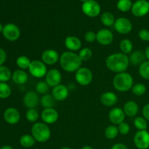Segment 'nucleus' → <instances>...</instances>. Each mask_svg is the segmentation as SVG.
<instances>
[{
    "label": "nucleus",
    "instance_id": "nucleus-4",
    "mask_svg": "<svg viewBox=\"0 0 149 149\" xmlns=\"http://www.w3.org/2000/svg\"><path fill=\"white\" fill-rule=\"evenodd\" d=\"M31 135L36 142L45 143L50 138L51 130L44 122H36L31 127Z\"/></svg>",
    "mask_w": 149,
    "mask_h": 149
},
{
    "label": "nucleus",
    "instance_id": "nucleus-1",
    "mask_svg": "<svg viewBox=\"0 0 149 149\" xmlns=\"http://www.w3.org/2000/svg\"><path fill=\"white\" fill-rule=\"evenodd\" d=\"M106 65L112 72L116 74L125 72L130 65L129 57L122 52L113 53L107 57Z\"/></svg>",
    "mask_w": 149,
    "mask_h": 149
},
{
    "label": "nucleus",
    "instance_id": "nucleus-14",
    "mask_svg": "<svg viewBox=\"0 0 149 149\" xmlns=\"http://www.w3.org/2000/svg\"><path fill=\"white\" fill-rule=\"evenodd\" d=\"M41 118L44 123L47 125H52L58 120L59 113L54 108L45 109L41 113Z\"/></svg>",
    "mask_w": 149,
    "mask_h": 149
},
{
    "label": "nucleus",
    "instance_id": "nucleus-38",
    "mask_svg": "<svg viewBox=\"0 0 149 149\" xmlns=\"http://www.w3.org/2000/svg\"><path fill=\"white\" fill-rule=\"evenodd\" d=\"M131 90H132V93L135 95L142 96L146 92V87L143 83H138L136 84H134Z\"/></svg>",
    "mask_w": 149,
    "mask_h": 149
},
{
    "label": "nucleus",
    "instance_id": "nucleus-37",
    "mask_svg": "<svg viewBox=\"0 0 149 149\" xmlns=\"http://www.w3.org/2000/svg\"><path fill=\"white\" fill-rule=\"evenodd\" d=\"M78 55L79 56L80 59L83 62V61H87L91 59L93 55V50L91 49H90L88 47H84L80 49Z\"/></svg>",
    "mask_w": 149,
    "mask_h": 149
},
{
    "label": "nucleus",
    "instance_id": "nucleus-2",
    "mask_svg": "<svg viewBox=\"0 0 149 149\" xmlns=\"http://www.w3.org/2000/svg\"><path fill=\"white\" fill-rule=\"evenodd\" d=\"M60 65L66 72H76L82 65V61L80 59L78 54L74 52H65L60 56Z\"/></svg>",
    "mask_w": 149,
    "mask_h": 149
},
{
    "label": "nucleus",
    "instance_id": "nucleus-26",
    "mask_svg": "<svg viewBox=\"0 0 149 149\" xmlns=\"http://www.w3.org/2000/svg\"><path fill=\"white\" fill-rule=\"evenodd\" d=\"M36 142V141H35L34 138L32 136V135H29V134L23 135L20 138V144L21 145V146L26 148H31L35 145Z\"/></svg>",
    "mask_w": 149,
    "mask_h": 149
},
{
    "label": "nucleus",
    "instance_id": "nucleus-36",
    "mask_svg": "<svg viewBox=\"0 0 149 149\" xmlns=\"http://www.w3.org/2000/svg\"><path fill=\"white\" fill-rule=\"evenodd\" d=\"M139 74L144 79L149 80V61H144L139 65Z\"/></svg>",
    "mask_w": 149,
    "mask_h": 149
},
{
    "label": "nucleus",
    "instance_id": "nucleus-21",
    "mask_svg": "<svg viewBox=\"0 0 149 149\" xmlns=\"http://www.w3.org/2000/svg\"><path fill=\"white\" fill-rule=\"evenodd\" d=\"M100 103L105 106L111 107L113 106L118 102V97L114 93L111 91H107L103 93L100 96Z\"/></svg>",
    "mask_w": 149,
    "mask_h": 149
},
{
    "label": "nucleus",
    "instance_id": "nucleus-20",
    "mask_svg": "<svg viewBox=\"0 0 149 149\" xmlns=\"http://www.w3.org/2000/svg\"><path fill=\"white\" fill-rule=\"evenodd\" d=\"M65 46L71 52L79 51L81 48V42L78 37L75 36H68L65 38Z\"/></svg>",
    "mask_w": 149,
    "mask_h": 149
},
{
    "label": "nucleus",
    "instance_id": "nucleus-48",
    "mask_svg": "<svg viewBox=\"0 0 149 149\" xmlns=\"http://www.w3.org/2000/svg\"><path fill=\"white\" fill-rule=\"evenodd\" d=\"M81 149H94V148H93L92 146H83Z\"/></svg>",
    "mask_w": 149,
    "mask_h": 149
},
{
    "label": "nucleus",
    "instance_id": "nucleus-17",
    "mask_svg": "<svg viewBox=\"0 0 149 149\" xmlns=\"http://www.w3.org/2000/svg\"><path fill=\"white\" fill-rule=\"evenodd\" d=\"M4 119L10 125H16L20 119V113L15 108H7L4 112Z\"/></svg>",
    "mask_w": 149,
    "mask_h": 149
},
{
    "label": "nucleus",
    "instance_id": "nucleus-43",
    "mask_svg": "<svg viewBox=\"0 0 149 149\" xmlns=\"http://www.w3.org/2000/svg\"><path fill=\"white\" fill-rule=\"evenodd\" d=\"M143 116L146 119L147 121H149V103H147L143 106L142 110Z\"/></svg>",
    "mask_w": 149,
    "mask_h": 149
},
{
    "label": "nucleus",
    "instance_id": "nucleus-49",
    "mask_svg": "<svg viewBox=\"0 0 149 149\" xmlns=\"http://www.w3.org/2000/svg\"><path fill=\"white\" fill-rule=\"evenodd\" d=\"M3 29H4V26H3L2 24H1V23H0V33H2Z\"/></svg>",
    "mask_w": 149,
    "mask_h": 149
},
{
    "label": "nucleus",
    "instance_id": "nucleus-13",
    "mask_svg": "<svg viewBox=\"0 0 149 149\" xmlns=\"http://www.w3.org/2000/svg\"><path fill=\"white\" fill-rule=\"evenodd\" d=\"M97 41L100 45L103 46H107L111 45L113 41V34L108 29H102L96 33Z\"/></svg>",
    "mask_w": 149,
    "mask_h": 149
},
{
    "label": "nucleus",
    "instance_id": "nucleus-47",
    "mask_svg": "<svg viewBox=\"0 0 149 149\" xmlns=\"http://www.w3.org/2000/svg\"><path fill=\"white\" fill-rule=\"evenodd\" d=\"M0 149H14V148H13L12 146H10L6 145V146H4L1 147Z\"/></svg>",
    "mask_w": 149,
    "mask_h": 149
},
{
    "label": "nucleus",
    "instance_id": "nucleus-5",
    "mask_svg": "<svg viewBox=\"0 0 149 149\" xmlns=\"http://www.w3.org/2000/svg\"><path fill=\"white\" fill-rule=\"evenodd\" d=\"M75 79L81 86L90 84L93 79V74L91 70L86 67H81L75 72Z\"/></svg>",
    "mask_w": 149,
    "mask_h": 149
},
{
    "label": "nucleus",
    "instance_id": "nucleus-28",
    "mask_svg": "<svg viewBox=\"0 0 149 149\" xmlns=\"http://www.w3.org/2000/svg\"><path fill=\"white\" fill-rule=\"evenodd\" d=\"M55 98L52 94H45L41 97L40 103L42 107L45 109H49V108H53L55 106Z\"/></svg>",
    "mask_w": 149,
    "mask_h": 149
},
{
    "label": "nucleus",
    "instance_id": "nucleus-15",
    "mask_svg": "<svg viewBox=\"0 0 149 149\" xmlns=\"http://www.w3.org/2000/svg\"><path fill=\"white\" fill-rule=\"evenodd\" d=\"M125 116L124 110L119 107L113 108L109 113V120L114 125H119L125 122Z\"/></svg>",
    "mask_w": 149,
    "mask_h": 149
},
{
    "label": "nucleus",
    "instance_id": "nucleus-27",
    "mask_svg": "<svg viewBox=\"0 0 149 149\" xmlns=\"http://www.w3.org/2000/svg\"><path fill=\"white\" fill-rule=\"evenodd\" d=\"M100 20L103 25H104L106 27H110L114 25L116 19H115L114 16L110 12H105L101 15L100 17Z\"/></svg>",
    "mask_w": 149,
    "mask_h": 149
},
{
    "label": "nucleus",
    "instance_id": "nucleus-51",
    "mask_svg": "<svg viewBox=\"0 0 149 149\" xmlns=\"http://www.w3.org/2000/svg\"><path fill=\"white\" fill-rule=\"evenodd\" d=\"M79 1H82V2L84 3V2H86V1H88V0H79Z\"/></svg>",
    "mask_w": 149,
    "mask_h": 149
},
{
    "label": "nucleus",
    "instance_id": "nucleus-50",
    "mask_svg": "<svg viewBox=\"0 0 149 149\" xmlns=\"http://www.w3.org/2000/svg\"><path fill=\"white\" fill-rule=\"evenodd\" d=\"M61 149H72V148H70V147H68V146H64V147H62Z\"/></svg>",
    "mask_w": 149,
    "mask_h": 149
},
{
    "label": "nucleus",
    "instance_id": "nucleus-30",
    "mask_svg": "<svg viewBox=\"0 0 149 149\" xmlns=\"http://www.w3.org/2000/svg\"><path fill=\"white\" fill-rule=\"evenodd\" d=\"M31 61L29 58V57L26 55H21L19 56L16 60V64L20 69L26 70L29 69Z\"/></svg>",
    "mask_w": 149,
    "mask_h": 149
},
{
    "label": "nucleus",
    "instance_id": "nucleus-39",
    "mask_svg": "<svg viewBox=\"0 0 149 149\" xmlns=\"http://www.w3.org/2000/svg\"><path fill=\"white\" fill-rule=\"evenodd\" d=\"M49 86L48 85L46 81H39L36 85V91L39 94L45 95L47 94L49 91Z\"/></svg>",
    "mask_w": 149,
    "mask_h": 149
},
{
    "label": "nucleus",
    "instance_id": "nucleus-31",
    "mask_svg": "<svg viewBox=\"0 0 149 149\" xmlns=\"http://www.w3.org/2000/svg\"><path fill=\"white\" fill-rule=\"evenodd\" d=\"M132 4L131 0H119L116 3V7L119 11L126 13L132 10Z\"/></svg>",
    "mask_w": 149,
    "mask_h": 149
},
{
    "label": "nucleus",
    "instance_id": "nucleus-23",
    "mask_svg": "<svg viewBox=\"0 0 149 149\" xmlns=\"http://www.w3.org/2000/svg\"><path fill=\"white\" fill-rule=\"evenodd\" d=\"M12 79L15 84H19V85H23L28 81L29 76L24 70L17 69L13 73Z\"/></svg>",
    "mask_w": 149,
    "mask_h": 149
},
{
    "label": "nucleus",
    "instance_id": "nucleus-24",
    "mask_svg": "<svg viewBox=\"0 0 149 149\" xmlns=\"http://www.w3.org/2000/svg\"><path fill=\"white\" fill-rule=\"evenodd\" d=\"M129 61L130 64L134 65H140L142 64L145 60L146 59L145 56V53L141 50H135L130 54Z\"/></svg>",
    "mask_w": 149,
    "mask_h": 149
},
{
    "label": "nucleus",
    "instance_id": "nucleus-25",
    "mask_svg": "<svg viewBox=\"0 0 149 149\" xmlns=\"http://www.w3.org/2000/svg\"><path fill=\"white\" fill-rule=\"evenodd\" d=\"M119 49L122 53L125 55H130L133 49V44L132 41L128 39H125L122 40L119 43Z\"/></svg>",
    "mask_w": 149,
    "mask_h": 149
},
{
    "label": "nucleus",
    "instance_id": "nucleus-11",
    "mask_svg": "<svg viewBox=\"0 0 149 149\" xmlns=\"http://www.w3.org/2000/svg\"><path fill=\"white\" fill-rule=\"evenodd\" d=\"M113 26L116 32L121 34H127L132 29V22L126 17H122L116 19Z\"/></svg>",
    "mask_w": 149,
    "mask_h": 149
},
{
    "label": "nucleus",
    "instance_id": "nucleus-29",
    "mask_svg": "<svg viewBox=\"0 0 149 149\" xmlns=\"http://www.w3.org/2000/svg\"><path fill=\"white\" fill-rule=\"evenodd\" d=\"M119 134V130H118V127H116V125H114L108 126L104 131L105 137L109 140L115 139Z\"/></svg>",
    "mask_w": 149,
    "mask_h": 149
},
{
    "label": "nucleus",
    "instance_id": "nucleus-7",
    "mask_svg": "<svg viewBox=\"0 0 149 149\" xmlns=\"http://www.w3.org/2000/svg\"><path fill=\"white\" fill-rule=\"evenodd\" d=\"M83 13L90 17H95L101 11V8L98 2L95 0H88L84 2L81 6Z\"/></svg>",
    "mask_w": 149,
    "mask_h": 149
},
{
    "label": "nucleus",
    "instance_id": "nucleus-19",
    "mask_svg": "<svg viewBox=\"0 0 149 149\" xmlns=\"http://www.w3.org/2000/svg\"><path fill=\"white\" fill-rule=\"evenodd\" d=\"M68 95H69V90L68 87L64 84H61L52 88V95L53 96L55 100L63 101L68 97Z\"/></svg>",
    "mask_w": 149,
    "mask_h": 149
},
{
    "label": "nucleus",
    "instance_id": "nucleus-12",
    "mask_svg": "<svg viewBox=\"0 0 149 149\" xmlns=\"http://www.w3.org/2000/svg\"><path fill=\"white\" fill-rule=\"evenodd\" d=\"M62 81V75L59 70L56 68H52L47 71L45 76V81L49 87H55L61 84Z\"/></svg>",
    "mask_w": 149,
    "mask_h": 149
},
{
    "label": "nucleus",
    "instance_id": "nucleus-35",
    "mask_svg": "<svg viewBox=\"0 0 149 149\" xmlns=\"http://www.w3.org/2000/svg\"><path fill=\"white\" fill-rule=\"evenodd\" d=\"M39 113L37 110L35 109H28V111L26 113V118L29 122L31 123H36L37 120L39 119Z\"/></svg>",
    "mask_w": 149,
    "mask_h": 149
},
{
    "label": "nucleus",
    "instance_id": "nucleus-3",
    "mask_svg": "<svg viewBox=\"0 0 149 149\" xmlns=\"http://www.w3.org/2000/svg\"><path fill=\"white\" fill-rule=\"evenodd\" d=\"M134 79L130 74L127 72H122L116 74L113 77V85L117 91L125 92L131 90L133 87Z\"/></svg>",
    "mask_w": 149,
    "mask_h": 149
},
{
    "label": "nucleus",
    "instance_id": "nucleus-45",
    "mask_svg": "<svg viewBox=\"0 0 149 149\" xmlns=\"http://www.w3.org/2000/svg\"><path fill=\"white\" fill-rule=\"evenodd\" d=\"M111 149H128V148L125 144L122 143H118L112 146Z\"/></svg>",
    "mask_w": 149,
    "mask_h": 149
},
{
    "label": "nucleus",
    "instance_id": "nucleus-16",
    "mask_svg": "<svg viewBox=\"0 0 149 149\" xmlns=\"http://www.w3.org/2000/svg\"><path fill=\"white\" fill-rule=\"evenodd\" d=\"M59 54L55 49H46L42 54V61L46 65H55L58 61H59Z\"/></svg>",
    "mask_w": 149,
    "mask_h": 149
},
{
    "label": "nucleus",
    "instance_id": "nucleus-34",
    "mask_svg": "<svg viewBox=\"0 0 149 149\" xmlns=\"http://www.w3.org/2000/svg\"><path fill=\"white\" fill-rule=\"evenodd\" d=\"M11 93V87L7 82H0V98H7L10 97Z\"/></svg>",
    "mask_w": 149,
    "mask_h": 149
},
{
    "label": "nucleus",
    "instance_id": "nucleus-32",
    "mask_svg": "<svg viewBox=\"0 0 149 149\" xmlns=\"http://www.w3.org/2000/svg\"><path fill=\"white\" fill-rule=\"evenodd\" d=\"M11 71L10 68L4 65L0 66V82H7L12 78Z\"/></svg>",
    "mask_w": 149,
    "mask_h": 149
},
{
    "label": "nucleus",
    "instance_id": "nucleus-46",
    "mask_svg": "<svg viewBox=\"0 0 149 149\" xmlns=\"http://www.w3.org/2000/svg\"><path fill=\"white\" fill-rule=\"evenodd\" d=\"M144 53H145L146 58V59L149 61V46L147 47L146 49V50H145V52H144Z\"/></svg>",
    "mask_w": 149,
    "mask_h": 149
},
{
    "label": "nucleus",
    "instance_id": "nucleus-18",
    "mask_svg": "<svg viewBox=\"0 0 149 149\" xmlns=\"http://www.w3.org/2000/svg\"><path fill=\"white\" fill-rule=\"evenodd\" d=\"M39 96L33 90L27 92L23 97V103L28 109H35L39 104Z\"/></svg>",
    "mask_w": 149,
    "mask_h": 149
},
{
    "label": "nucleus",
    "instance_id": "nucleus-44",
    "mask_svg": "<svg viewBox=\"0 0 149 149\" xmlns=\"http://www.w3.org/2000/svg\"><path fill=\"white\" fill-rule=\"evenodd\" d=\"M7 60V54L3 49L0 48V66L3 65Z\"/></svg>",
    "mask_w": 149,
    "mask_h": 149
},
{
    "label": "nucleus",
    "instance_id": "nucleus-33",
    "mask_svg": "<svg viewBox=\"0 0 149 149\" xmlns=\"http://www.w3.org/2000/svg\"><path fill=\"white\" fill-rule=\"evenodd\" d=\"M134 126L138 130H146L148 127L147 120L143 116H137L134 119Z\"/></svg>",
    "mask_w": 149,
    "mask_h": 149
},
{
    "label": "nucleus",
    "instance_id": "nucleus-6",
    "mask_svg": "<svg viewBox=\"0 0 149 149\" xmlns=\"http://www.w3.org/2000/svg\"><path fill=\"white\" fill-rule=\"evenodd\" d=\"M29 71L31 75L36 79H40L45 77L48 71L46 64L39 60H34L31 61L29 68Z\"/></svg>",
    "mask_w": 149,
    "mask_h": 149
},
{
    "label": "nucleus",
    "instance_id": "nucleus-9",
    "mask_svg": "<svg viewBox=\"0 0 149 149\" xmlns=\"http://www.w3.org/2000/svg\"><path fill=\"white\" fill-rule=\"evenodd\" d=\"M132 13L138 17H143L149 13V1L146 0H137L132 7Z\"/></svg>",
    "mask_w": 149,
    "mask_h": 149
},
{
    "label": "nucleus",
    "instance_id": "nucleus-22",
    "mask_svg": "<svg viewBox=\"0 0 149 149\" xmlns=\"http://www.w3.org/2000/svg\"><path fill=\"white\" fill-rule=\"evenodd\" d=\"M125 115L128 117H134L138 114L139 111V106L138 103L133 100H129L126 102L123 108Z\"/></svg>",
    "mask_w": 149,
    "mask_h": 149
},
{
    "label": "nucleus",
    "instance_id": "nucleus-42",
    "mask_svg": "<svg viewBox=\"0 0 149 149\" xmlns=\"http://www.w3.org/2000/svg\"><path fill=\"white\" fill-rule=\"evenodd\" d=\"M138 36L143 42H149V31L146 29H142L138 32Z\"/></svg>",
    "mask_w": 149,
    "mask_h": 149
},
{
    "label": "nucleus",
    "instance_id": "nucleus-10",
    "mask_svg": "<svg viewBox=\"0 0 149 149\" xmlns=\"http://www.w3.org/2000/svg\"><path fill=\"white\" fill-rule=\"evenodd\" d=\"M135 146L138 149L149 148V132L147 130H138L133 138Z\"/></svg>",
    "mask_w": 149,
    "mask_h": 149
},
{
    "label": "nucleus",
    "instance_id": "nucleus-8",
    "mask_svg": "<svg viewBox=\"0 0 149 149\" xmlns=\"http://www.w3.org/2000/svg\"><path fill=\"white\" fill-rule=\"evenodd\" d=\"M2 34L6 39L10 42L17 40L20 36V30L14 23H7L4 26Z\"/></svg>",
    "mask_w": 149,
    "mask_h": 149
},
{
    "label": "nucleus",
    "instance_id": "nucleus-40",
    "mask_svg": "<svg viewBox=\"0 0 149 149\" xmlns=\"http://www.w3.org/2000/svg\"><path fill=\"white\" fill-rule=\"evenodd\" d=\"M118 130H119V132L123 135H127L130 131V127L129 124L126 123V122H122L120 125H118Z\"/></svg>",
    "mask_w": 149,
    "mask_h": 149
},
{
    "label": "nucleus",
    "instance_id": "nucleus-41",
    "mask_svg": "<svg viewBox=\"0 0 149 149\" xmlns=\"http://www.w3.org/2000/svg\"><path fill=\"white\" fill-rule=\"evenodd\" d=\"M84 40L89 43H93L97 39V36H96V33L92 31H89L84 33Z\"/></svg>",
    "mask_w": 149,
    "mask_h": 149
}]
</instances>
